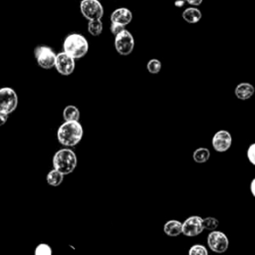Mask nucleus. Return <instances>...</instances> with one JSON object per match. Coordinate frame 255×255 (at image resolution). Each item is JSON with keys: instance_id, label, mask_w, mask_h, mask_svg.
I'll use <instances>...</instances> for the list:
<instances>
[{"instance_id": "obj_4", "label": "nucleus", "mask_w": 255, "mask_h": 255, "mask_svg": "<svg viewBox=\"0 0 255 255\" xmlns=\"http://www.w3.org/2000/svg\"><path fill=\"white\" fill-rule=\"evenodd\" d=\"M115 48L122 56L129 55L134 48V39L129 31L123 30L115 36Z\"/></svg>"}, {"instance_id": "obj_20", "label": "nucleus", "mask_w": 255, "mask_h": 255, "mask_svg": "<svg viewBox=\"0 0 255 255\" xmlns=\"http://www.w3.org/2000/svg\"><path fill=\"white\" fill-rule=\"evenodd\" d=\"M146 69L150 74H158L161 70V63L157 59H151L147 62Z\"/></svg>"}, {"instance_id": "obj_10", "label": "nucleus", "mask_w": 255, "mask_h": 255, "mask_svg": "<svg viewBox=\"0 0 255 255\" xmlns=\"http://www.w3.org/2000/svg\"><path fill=\"white\" fill-rule=\"evenodd\" d=\"M202 219L203 218L198 215L187 217L182 222V234L187 237H194L199 235L204 229Z\"/></svg>"}, {"instance_id": "obj_29", "label": "nucleus", "mask_w": 255, "mask_h": 255, "mask_svg": "<svg viewBox=\"0 0 255 255\" xmlns=\"http://www.w3.org/2000/svg\"><path fill=\"white\" fill-rule=\"evenodd\" d=\"M184 1H185V0H176V1H175V6H176V7H181V6H183Z\"/></svg>"}, {"instance_id": "obj_2", "label": "nucleus", "mask_w": 255, "mask_h": 255, "mask_svg": "<svg viewBox=\"0 0 255 255\" xmlns=\"http://www.w3.org/2000/svg\"><path fill=\"white\" fill-rule=\"evenodd\" d=\"M64 52L74 59L83 58L89 50L88 40L79 33H72L68 35L63 43Z\"/></svg>"}, {"instance_id": "obj_19", "label": "nucleus", "mask_w": 255, "mask_h": 255, "mask_svg": "<svg viewBox=\"0 0 255 255\" xmlns=\"http://www.w3.org/2000/svg\"><path fill=\"white\" fill-rule=\"evenodd\" d=\"M88 31L92 36H99L103 32V23L101 19L90 20L88 23Z\"/></svg>"}, {"instance_id": "obj_28", "label": "nucleus", "mask_w": 255, "mask_h": 255, "mask_svg": "<svg viewBox=\"0 0 255 255\" xmlns=\"http://www.w3.org/2000/svg\"><path fill=\"white\" fill-rule=\"evenodd\" d=\"M250 191H251V194L255 197V177L250 182Z\"/></svg>"}, {"instance_id": "obj_24", "label": "nucleus", "mask_w": 255, "mask_h": 255, "mask_svg": "<svg viewBox=\"0 0 255 255\" xmlns=\"http://www.w3.org/2000/svg\"><path fill=\"white\" fill-rule=\"evenodd\" d=\"M247 158L251 164L255 165V142L249 145L247 149Z\"/></svg>"}, {"instance_id": "obj_8", "label": "nucleus", "mask_w": 255, "mask_h": 255, "mask_svg": "<svg viewBox=\"0 0 255 255\" xmlns=\"http://www.w3.org/2000/svg\"><path fill=\"white\" fill-rule=\"evenodd\" d=\"M35 58L38 65L43 69H52L55 66L56 54L48 46H39L35 49Z\"/></svg>"}, {"instance_id": "obj_7", "label": "nucleus", "mask_w": 255, "mask_h": 255, "mask_svg": "<svg viewBox=\"0 0 255 255\" xmlns=\"http://www.w3.org/2000/svg\"><path fill=\"white\" fill-rule=\"evenodd\" d=\"M80 10L89 21L101 19L104 15V8L99 0H82Z\"/></svg>"}, {"instance_id": "obj_18", "label": "nucleus", "mask_w": 255, "mask_h": 255, "mask_svg": "<svg viewBox=\"0 0 255 255\" xmlns=\"http://www.w3.org/2000/svg\"><path fill=\"white\" fill-rule=\"evenodd\" d=\"M63 118L65 121H79L80 111L75 106H67L63 111Z\"/></svg>"}, {"instance_id": "obj_27", "label": "nucleus", "mask_w": 255, "mask_h": 255, "mask_svg": "<svg viewBox=\"0 0 255 255\" xmlns=\"http://www.w3.org/2000/svg\"><path fill=\"white\" fill-rule=\"evenodd\" d=\"M188 4L192 5V6H199L203 0H185Z\"/></svg>"}, {"instance_id": "obj_1", "label": "nucleus", "mask_w": 255, "mask_h": 255, "mask_svg": "<svg viewBox=\"0 0 255 255\" xmlns=\"http://www.w3.org/2000/svg\"><path fill=\"white\" fill-rule=\"evenodd\" d=\"M84 130L79 121H65L57 130V138L64 146H75L83 137Z\"/></svg>"}, {"instance_id": "obj_26", "label": "nucleus", "mask_w": 255, "mask_h": 255, "mask_svg": "<svg viewBox=\"0 0 255 255\" xmlns=\"http://www.w3.org/2000/svg\"><path fill=\"white\" fill-rule=\"evenodd\" d=\"M8 117H9L8 114L0 112V126H3V125L6 124V122L8 120Z\"/></svg>"}, {"instance_id": "obj_12", "label": "nucleus", "mask_w": 255, "mask_h": 255, "mask_svg": "<svg viewBox=\"0 0 255 255\" xmlns=\"http://www.w3.org/2000/svg\"><path fill=\"white\" fill-rule=\"evenodd\" d=\"M132 20V13L128 8L121 7L111 14V22L127 26Z\"/></svg>"}, {"instance_id": "obj_14", "label": "nucleus", "mask_w": 255, "mask_h": 255, "mask_svg": "<svg viewBox=\"0 0 255 255\" xmlns=\"http://www.w3.org/2000/svg\"><path fill=\"white\" fill-rule=\"evenodd\" d=\"M163 232L171 237L178 236L182 233V222L175 219L166 221L163 225Z\"/></svg>"}, {"instance_id": "obj_6", "label": "nucleus", "mask_w": 255, "mask_h": 255, "mask_svg": "<svg viewBox=\"0 0 255 255\" xmlns=\"http://www.w3.org/2000/svg\"><path fill=\"white\" fill-rule=\"evenodd\" d=\"M207 245L213 252L223 253L228 249L229 239L225 233L215 229L207 235Z\"/></svg>"}, {"instance_id": "obj_11", "label": "nucleus", "mask_w": 255, "mask_h": 255, "mask_svg": "<svg viewBox=\"0 0 255 255\" xmlns=\"http://www.w3.org/2000/svg\"><path fill=\"white\" fill-rule=\"evenodd\" d=\"M212 146L217 152L227 151L232 144L231 133L225 129H220L214 133L211 140Z\"/></svg>"}, {"instance_id": "obj_3", "label": "nucleus", "mask_w": 255, "mask_h": 255, "mask_svg": "<svg viewBox=\"0 0 255 255\" xmlns=\"http://www.w3.org/2000/svg\"><path fill=\"white\" fill-rule=\"evenodd\" d=\"M53 166L64 175L73 172L77 166L76 153L70 148L59 149L53 156Z\"/></svg>"}, {"instance_id": "obj_25", "label": "nucleus", "mask_w": 255, "mask_h": 255, "mask_svg": "<svg viewBox=\"0 0 255 255\" xmlns=\"http://www.w3.org/2000/svg\"><path fill=\"white\" fill-rule=\"evenodd\" d=\"M125 27L126 26H124V25H122V24H118V23H111V32H112V34L113 35H117V34H119L120 32H122L123 30H125Z\"/></svg>"}, {"instance_id": "obj_9", "label": "nucleus", "mask_w": 255, "mask_h": 255, "mask_svg": "<svg viewBox=\"0 0 255 255\" xmlns=\"http://www.w3.org/2000/svg\"><path fill=\"white\" fill-rule=\"evenodd\" d=\"M57 72L63 76L71 75L75 70V59L67 53L60 52L56 55L55 66Z\"/></svg>"}, {"instance_id": "obj_22", "label": "nucleus", "mask_w": 255, "mask_h": 255, "mask_svg": "<svg viewBox=\"0 0 255 255\" xmlns=\"http://www.w3.org/2000/svg\"><path fill=\"white\" fill-rule=\"evenodd\" d=\"M188 254L189 255H207L208 250L206 249L205 246L201 244H194L188 250Z\"/></svg>"}, {"instance_id": "obj_21", "label": "nucleus", "mask_w": 255, "mask_h": 255, "mask_svg": "<svg viewBox=\"0 0 255 255\" xmlns=\"http://www.w3.org/2000/svg\"><path fill=\"white\" fill-rule=\"evenodd\" d=\"M203 222V227L204 229H207L209 231L215 230L219 224V221L215 217H205L202 219Z\"/></svg>"}, {"instance_id": "obj_23", "label": "nucleus", "mask_w": 255, "mask_h": 255, "mask_svg": "<svg viewBox=\"0 0 255 255\" xmlns=\"http://www.w3.org/2000/svg\"><path fill=\"white\" fill-rule=\"evenodd\" d=\"M35 254L36 255H51L52 254V248L50 245L46 243H41L37 245L35 248Z\"/></svg>"}, {"instance_id": "obj_5", "label": "nucleus", "mask_w": 255, "mask_h": 255, "mask_svg": "<svg viewBox=\"0 0 255 255\" xmlns=\"http://www.w3.org/2000/svg\"><path fill=\"white\" fill-rule=\"evenodd\" d=\"M18 106V96L16 92L9 87L0 89V112L10 115Z\"/></svg>"}, {"instance_id": "obj_15", "label": "nucleus", "mask_w": 255, "mask_h": 255, "mask_svg": "<svg viewBox=\"0 0 255 255\" xmlns=\"http://www.w3.org/2000/svg\"><path fill=\"white\" fill-rule=\"evenodd\" d=\"M201 17H202L201 12L196 7H188L182 12L183 20L187 23H190V24H194V23L199 22Z\"/></svg>"}, {"instance_id": "obj_16", "label": "nucleus", "mask_w": 255, "mask_h": 255, "mask_svg": "<svg viewBox=\"0 0 255 255\" xmlns=\"http://www.w3.org/2000/svg\"><path fill=\"white\" fill-rule=\"evenodd\" d=\"M64 180V174L58 169L50 170L46 176V181L51 186H59Z\"/></svg>"}, {"instance_id": "obj_13", "label": "nucleus", "mask_w": 255, "mask_h": 255, "mask_svg": "<svg viewBox=\"0 0 255 255\" xmlns=\"http://www.w3.org/2000/svg\"><path fill=\"white\" fill-rule=\"evenodd\" d=\"M255 93V88L250 83H240L236 86L234 94L239 100H248Z\"/></svg>"}, {"instance_id": "obj_17", "label": "nucleus", "mask_w": 255, "mask_h": 255, "mask_svg": "<svg viewBox=\"0 0 255 255\" xmlns=\"http://www.w3.org/2000/svg\"><path fill=\"white\" fill-rule=\"evenodd\" d=\"M192 158L197 163H204L210 158V151L207 147H198L193 151Z\"/></svg>"}]
</instances>
